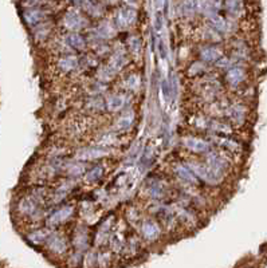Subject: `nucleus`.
I'll return each mask as SVG.
<instances>
[{"label":"nucleus","mask_w":267,"mask_h":268,"mask_svg":"<svg viewBox=\"0 0 267 268\" xmlns=\"http://www.w3.org/2000/svg\"><path fill=\"white\" fill-rule=\"evenodd\" d=\"M118 28L112 21H99L97 26L89 30V39H99V40H112L117 37Z\"/></svg>","instance_id":"obj_9"},{"label":"nucleus","mask_w":267,"mask_h":268,"mask_svg":"<svg viewBox=\"0 0 267 268\" xmlns=\"http://www.w3.org/2000/svg\"><path fill=\"white\" fill-rule=\"evenodd\" d=\"M57 67L62 74H70L79 67V58L73 54H63L57 62Z\"/></svg>","instance_id":"obj_23"},{"label":"nucleus","mask_w":267,"mask_h":268,"mask_svg":"<svg viewBox=\"0 0 267 268\" xmlns=\"http://www.w3.org/2000/svg\"><path fill=\"white\" fill-rule=\"evenodd\" d=\"M71 244L74 247V249L78 252L86 251L90 246V233L86 227H78L74 230V235L71 239Z\"/></svg>","instance_id":"obj_20"},{"label":"nucleus","mask_w":267,"mask_h":268,"mask_svg":"<svg viewBox=\"0 0 267 268\" xmlns=\"http://www.w3.org/2000/svg\"><path fill=\"white\" fill-rule=\"evenodd\" d=\"M136 112L132 109V107H126L124 110H121L120 114L117 115V118L113 122V126H112V130H114L117 133H126L129 132L134 123H136Z\"/></svg>","instance_id":"obj_6"},{"label":"nucleus","mask_w":267,"mask_h":268,"mask_svg":"<svg viewBox=\"0 0 267 268\" xmlns=\"http://www.w3.org/2000/svg\"><path fill=\"white\" fill-rule=\"evenodd\" d=\"M140 235L148 243H156L161 239L163 235L161 225L154 219H145L140 227Z\"/></svg>","instance_id":"obj_10"},{"label":"nucleus","mask_w":267,"mask_h":268,"mask_svg":"<svg viewBox=\"0 0 267 268\" xmlns=\"http://www.w3.org/2000/svg\"><path fill=\"white\" fill-rule=\"evenodd\" d=\"M137 21V12L133 8L129 7H124L118 10L115 14L114 24L118 28V31H126L129 30L132 26H134Z\"/></svg>","instance_id":"obj_12"},{"label":"nucleus","mask_w":267,"mask_h":268,"mask_svg":"<svg viewBox=\"0 0 267 268\" xmlns=\"http://www.w3.org/2000/svg\"><path fill=\"white\" fill-rule=\"evenodd\" d=\"M118 74L109 63L102 64L97 69V79L104 82V83H108V82H112L114 79L115 75Z\"/></svg>","instance_id":"obj_31"},{"label":"nucleus","mask_w":267,"mask_h":268,"mask_svg":"<svg viewBox=\"0 0 267 268\" xmlns=\"http://www.w3.org/2000/svg\"><path fill=\"white\" fill-rule=\"evenodd\" d=\"M46 19H47V14L40 10H30L24 12V21L30 27H37L40 23L46 21Z\"/></svg>","instance_id":"obj_28"},{"label":"nucleus","mask_w":267,"mask_h":268,"mask_svg":"<svg viewBox=\"0 0 267 268\" xmlns=\"http://www.w3.org/2000/svg\"><path fill=\"white\" fill-rule=\"evenodd\" d=\"M206 162L215 171L220 172L223 174H227L229 171V161L222 152L211 150L208 154H206Z\"/></svg>","instance_id":"obj_18"},{"label":"nucleus","mask_w":267,"mask_h":268,"mask_svg":"<svg viewBox=\"0 0 267 268\" xmlns=\"http://www.w3.org/2000/svg\"><path fill=\"white\" fill-rule=\"evenodd\" d=\"M51 32H53V27L50 26L49 21H43V23H40V24L35 27L34 37H35V39L38 42H43V40H46L51 35Z\"/></svg>","instance_id":"obj_33"},{"label":"nucleus","mask_w":267,"mask_h":268,"mask_svg":"<svg viewBox=\"0 0 267 268\" xmlns=\"http://www.w3.org/2000/svg\"><path fill=\"white\" fill-rule=\"evenodd\" d=\"M152 161H153V150L151 149V148H147L145 152L142 153L140 164H141L144 168H148V166H151V164H153Z\"/></svg>","instance_id":"obj_36"},{"label":"nucleus","mask_w":267,"mask_h":268,"mask_svg":"<svg viewBox=\"0 0 267 268\" xmlns=\"http://www.w3.org/2000/svg\"><path fill=\"white\" fill-rule=\"evenodd\" d=\"M211 142L213 146H218L219 149H222L226 153L229 154H240L243 146L236 139H232L229 135H218V134H212L211 135Z\"/></svg>","instance_id":"obj_11"},{"label":"nucleus","mask_w":267,"mask_h":268,"mask_svg":"<svg viewBox=\"0 0 267 268\" xmlns=\"http://www.w3.org/2000/svg\"><path fill=\"white\" fill-rule=\"evenodd\" d=\"M105 176V166L102 164H94L89 169H86L85 174H83V180L87 182L89 185H93L99 182Z\"/></svg>","instance_id":"obj_24"},{"label":"nucleus","mask_w":267,"mask_h":268,"mask_svg":"<svg viewBox=\"0 0 267 268\" xmlns=\"http://www.w3.org/2000/svg\"><path fill=\"white\" fill-rule=\"evenodd\" d=\"M173 173L174 176L177 177L183 184L186 185H190V187H197L199 185V178L195 176V173L188 168L187 164H181V162H177L173 165Z\"/></svg>","instance_id":"obj_19"},{"label":"nucleus","mask_w":267,"mask_h":268,"mask_svg":"<svg viewBox=\"0 0 267 268\" xmlns=\"http://www.w3.org/2000/svg\"><path fill=\"white\" fill-rule=\"evenodd\" d=\"M197 55H199V59L206 63H215L224 54L223 50L218 46V43H206L200 46Z\"/></svg>","instance_id":"obj_15"},{"label":"nucleus","mask_w":267,"mask_h":268,"mask_svg":"<svg viewBox=\"0 0 267 268\" xmlns=\"http://www.w3.org/2000/svg\"><path fill=\"white\" fill-rule=\"evenodd\" d=\"M186 164L195 173V176L199 178V181L204 182L207 185H211V187H218L226 178V174L212 169L206 161L202 162V161L196 160H188Z\"/></svg>","instance_id":"obj_1"},{"label":"nucleus","mask_w":267,"mask_h":268,"mask_svg":"<svg viewBox=\"0 0 267 268\" xmlns=\"http://www.w3.org/2000/svg\"><path fill=\"white\" fill-rule=\"evenodd\" d=\"M161 90H163L165 99H169V96H171V91H172V89L169 87V82L167 79L163 80V83H161Z\"/></svg>","instance_id":"obj_37"},{"label":"nucleus","mask_w":267,"mask_h":268,"mask_svg":"<svg viewBox=\"0 0 267 268\" xmlns=\"http://www.w3.org/2000/svg\"><path fill=\"white\" fill-rule=\"evenodd\" d=\"M74 189V182L69 181V182H63V184H60L59 187L55 189L53 194H50L51 196V203H60V201H63L66 198V196L69 194Z\"/></svg>","instance_id":"obj_29"},{"label":"nucleus","mask_w":267,"mask_h":268,"mask_svg":"<svg viewBox=\"0 0 267 268\" xmlns=\"http://www.w3.org/2000/svg\"><path fill=\"white\" fill-rule=\"evenodd\" d=\"M74 212H76V208L73 205H70V204L62 205V207L53 211L47 216V219H46V227H49L51 230H55V228H58L60 225H65L66 223H69L73 219Z\"/></svg>","instance_id":"obj_3"},{"label":"nucleus","mask_w":267,"mask_h":268,"mask_svg":"<svg viewBox=\"0 0 267 268\" xmlns=\"http://www.w3.org/2000/svg\"><path fill=\"white\" fill-rule=\"evenodd\" d=\"M128 51L124 47H115L112 53H110V58L108 63L113 67V69L120 73L121 70L126 67V64L129 63V57H128Z\"/></svg>","instance_id":"obj_21"},{"label":"nucleus","mask_w":267,"mask_h":268,"mask_svg":"<svg viewBox=\"0 0 267 268\" xmlns=\"http://www.w3.org/2000/svg\"><path fill=\"white\" fill-rule=\"evenodd\" d=\"M242 10L243 7L240 0H226V11L229 12V16L238 18L242 14Z\"/></svg>","instance_id":"obj_35"},{"label":"nucleus","mask_w":267,"mask_h":268,"mask_svg":"<svg viewBox=\"0 0 267 268\" xmlns=\"http://www.w3.org/2000/svg\"><path fill=\"white\" fill-rule=\"evenodd\" d=\"M181 145L183 148L188 152H191L193 154H208L211 150H213V145L211 141H208L202 137H197L193 134H188L181 138Z\"/></svg>","instance_id":"obj_2"},{"label":"nucleus","mask_w":267,"mask_h":268,"mask_svg":"<svg viewBox=\"0 0 267 268\" xmlns=\"http://www.w3.org/2000/svg\"><path fill=\"white\" fill-rule=\"evenodd\" d=\"M62 26L69 32H81L89 26V19L87 16L82 14L78 10L67 11L62 19Z\"/></svg>","instance_id":"obj_4"},{"label":"nucleus","mask_w":267,"mask_h":268,"mask_svg":"<svg viewBox=\"0 0 267 268\" xmlns=\"http://www.w3.org/2000/svg\"><path fill=\"white\" fill-rule=\"evenodd\" d=\"M208 24L222 35H229V34H232L235 31V30H232V23L218 14L208 16Z\"/></svg>","instance_id":"obj_22"},{"label":"nucleus","mask_w":267,"mask_h":268,"mask_svg":"<svg viewBox=\"0 0 267 268\" xmlns=\"http://www.w3.org/2000/svg\"><path fill=\"white\" fill-rule=\"evenodd\" d=\"M46 247L53 255L60 256V255H65L69 249V241L66 239V236L57 232H51V235L46 241Z\"/></svg>","instance_id":"obj_14"},{"label":"nucleus","mask_w":267,"mask_h":268,"mask_svg":"<svg viewBox=\"0 0 267 268\" xmlns=\"http://www.w3.org/2000/svg\"><path fill=\"white\" fill-rule=\"evenodd\" d=\"M208 63L206 62H203V60H196V62H193L191 63V66H188V70H187V74L190 75L191 78H202L206 74H208Z\"/></svg>","instance_id":"obj_30"},{"label":"nucleus","mask_w":267,"mask_h":268,"mask_svg":"<svg viewBox=\"0 0 267 268\" xmlns=\"http://www.w3.org/2000/svg\"><path fill=\"white\" fill-rule=\"evenodd\" d=\"M224 115L229 119V125L234 126H242L245 125L248 117V109L243 103H231L227 106Z\"/></svg>","instance_id":"obj_8"},{"label":"nucleus","mask_w":267,"mask_h":268,"mask_svg":"<svg viewBox=\"0 0 267 268\" xmlns=\"http://www.w3.org/2000/svg\"><path fill=\"white\" fill-rule=\"evenodd\" d=\"M131 93L126 91H114L110 93L109 96L105 98V106H106V112L109 113H120L124 110L129 105L131 101Z\"/></svg>","instance_id":"obj_7"},{"label":"nucleus","mask_w":267,"mask_h":268,"mask_svg":"<svg viewBox=\"0 0 267 268\" xmlns=\"http://www.w3.org/2000/svg\"><path fill=\"white\" fill-rule=\"evenodd\" d=\"M247 70L243 67V66H238V64H234L232 67H229L227 71H226V75H224V80L226 83L232 87V89H238L240 86L245 83L247 80Z\"/></svg>","instance_id":"obj_13"},{"label":"nucleus","mask_w":267,"mask_h":268,"mask_svg":"<svg viewBox=\"0 0 267 268\" xmlns=\"http://www.w3.org/2000/svg\"><path fill=\"white\" fill-rule=\"evenodd\" d=\"M51 232L53 230L49 228V227H46V228H40V230H33L30 235L27 236L28 241L34 244V246H42V244H46V241L51 235Z\"/></svg>","instance_id":"obj_27"},{"label":"nucleus","mask_w":267,"mask_h":268,"mask_svg":"<svg viewBox=\"0 0 267 268\" xmlns=\"http://www.w3.org/2000/svg\"><path fill=\"white\" fill-rule=\"evenodd\" d=\"M118 1H120V0H108V4L115 5V4H118Z\"/></svg>","instance_id":"obj_38"},{"label":"nucleus","mask_w":267,"mask_h":268,"mask_svg":"<svg viewBox=\"0 0 267 268\" xmlns=\"http://www.w3.org/2000/svg\"><path fill=\"white\" fill-rule=\"evenodd\" d=\"M145 193L148 197L152 200H163L167 196L168 189H167L165 182L158 180L156 177H151L149 180L145 181Z\"/></svg>","instance_id":"obj_16"},{"label":"nucleus","mask_w":267,"mask_h":268,"mask_svg":"<svg viewBox=\"0 0 267 268\" xmlns=\"http://www.w3.org/2000/svg\"><path fill=\"white\" fill-rule=\"evenodd\" d=\"M79 66H82L85 70L98 69L99 58L95 54H85L82 58H79Z\"/></svg>","instance_id":"obj_34"},{"label":"nucleus","mask_w":267,"mask_h":268,"mask_svg":"<svg viewBox=\"0 0 267 268\" xmlns=\"http://www.w3.org/2000/svg\"><path fill=\"white\" fill-rule=\"evenodd\" d=\"M63 47L69 48L70 51H76L81 53L85 51L87 47V39L81 32H67L63 39H62Z\"/></svg>","instance_id":"obj_17"},{"label":"nucleus","mask_w":267,"mask_h":268,"mask_svg":"<svg viewBox=\"0 0 267 268\" xmlns=\"http://www.w3.org/2000/svg\"><path fill=\"white\" fill-rule=\"evenodd\" d=\"M126 48L132 59H140L142 51V40L141 38L137 35H131L126 40Z\"/></svg>","instance_id":"obj_26"},{"label":"nucleus","mask_w":267,"mask_h":268,"mask_svg":"<svg viewBox=\"0 0 267 268\" xmlns=\"http://www.w3.org/2000/svg\"><path fill=\"white\" fill-rule=\"evenodd\" d=\"M122 86H124V90L126 93H131V94H134L137 91L141 89V78H140V74L137 73H131L128 74L122 80Z\"/></svg>","instance_id":"obj_25"},{"label":"nucleus","mask_w":267,"mask_h":268,"mask_svg":"<svg viewBox=\"0 0 267 268\" xmlns=\"http://www.w3.org/2000/svg\"><path fill=\"white\" fill-rule=\"evenodd\" d=\"M110 154V149L108 146L102 145H94V146H85L76 152V160L82 161V162H90V161L101 160L104 157H108Z\"/></svg>","instance_id":"obj_5"},{"label":"nucleus","mask_w":267,"mask_h":268,"mask_svg":"<svg viewBox=\"0 0 267 268\" xmlns=\"http://www.w3.org/2000/svg\"><path fill=\"white\" fill-rule=\"evenodd\" d=\"M86 165H85V162H82V161H76V162H67L66 164L65 171L66 173L69 174L73 178H78V177H81L85 174V172H86Z\"/></svg>","instance_id":"obj_32"}]
</instances>
